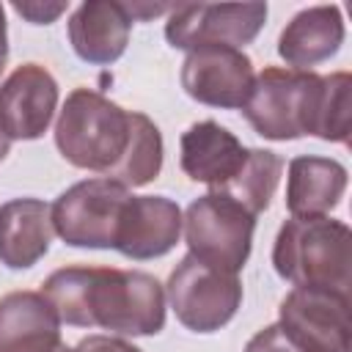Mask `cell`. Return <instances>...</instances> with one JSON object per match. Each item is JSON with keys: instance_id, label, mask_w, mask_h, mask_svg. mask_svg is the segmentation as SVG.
I'll list each match as a JSON object with an SVG mask.
<instances>
[{"instance_id": "cell-1", "label": "cell", "mask_w": 352, "mask_h": 352, "mask_svg": "<svg viewBox=\"0 0 352 352\" xmlns=\"http://www.w3.org/2000/svg\"><path fill=\"white\" fill-rule=\"evenodd\" d=\"M41 294L58 319L74 327H102L118 336H157L165 327V289L140 270L63 267L41 283Z\"/></svg>"}, {"instance_id": "cell-2", "label": "cell", "mask_w": 352, "mask_h": 352, "mask_svg": "<svg viewBox=\"0 0 352 352\" xmlns=\"http://www.w3.org/2000/svg\"><path fill=\"white\" fill-rule=\"evenodd\" d=\"M132 116L94 88H74L55 121V146L60 157L104 179L124 160L132 140Z\"/></svg>"}, {"instance_id": "cell-3", "label": "cell", "mask_w": 352, "mask_h": 352, "mask_svg": "<svg viewBox=\"0 0 352 352\" xmlns=\"http://www.w3.org/2000/svg\"><path fill=\"white\" fill-rule=\"evenodd\" d=\"M352 231L344 220L289 217L272 245L275 272L294 286L333 289L349 294Z\"/></svg>"}, {"instance_id": "cell-4", "label": "cell", "mask_w": 352, "mask_h": 352, "mask_svg": "<svg viewBox=\"0 0 352 352\" xmlns=\"http://www.w3.org/2000/svg\"><path fill=\"white\" fill-rule=\"evenodd\" d=\"M322 96V74L311 69L267 66L256 74L242 116L267 140H297L314 135Z\"/></svg>"}, {"instance_id": "cell-5", "label": "cell", "mask_w": 352, "mask_h": 352, "mask_svg": "<svg viewBox=\"0 0 352 352\" xmlns=\"http://www.w3.org/2000/svg\"><path fill=\"white\" fill-rule=\"evenodd\" d=\"M182 226L190 256L206 267L236 275L248 264L256 217L228 195L206 192L195 198L187 206Z\"/></svg>"}, {"instance_id": "cell-6", "label": "cell", "mask_w": 352, "mask_h": 352, "mask_svg": "<svg viewBox=\"0 0 352 352\" xmlns=\"http://www.w3.org/2000/svg\"><path fill=\"white\" fill-rule=\"evenodd\" d=\"M129 190L110 179H85L63 190L50 206L52 231L72 248L107 250L116 245L118 220Z\"/></svg>"}, {"instance_id": "cell-7", "label": "cell", "mask_w": 352, "mask_h": 352, "mask_svg": "<svg viewBox=\"0 0 352 352\" xmlns=\"http://www.w3.org/2000/svg\"><path fill=\"white\" fill-rule=\"evenodd\" d=\"M168 300L187 330L214 333L236 316L242 305V283L236 275L212 270L187 253L168 278Z\"/></svg>"}, {"instance_id": "cell-8", "label": "cell", "mask_w": 352, "mask_h": 352, "mask_svg": "<svg viewBox=\"0 0 352 352\" xmlns=\"http://www.w3.org/2000/svg\"><path fill=\"white\" fill-rule=\"evenodd\" d=\"M278 324L305 352H349V294L294 286L280 300Z\"/></svg>"}, {"instance_id": "cell-9", "label": "cell", "mask_w": 352, "mask_h": 352, "mask_svg": "<svg viewBox=\"0 0 352 352\" xmlns=\"http://www.w3.org/2000/svg\"><path fill=\"white\" fill-rule=\"evenodd\" d=\"M267 19V3H190L173 6L165 22V38L176 50L198 47H245L250 44Z\"/></svg>"}, {"instance_id": "cell-10", "label": "cell", "mask_w": 352, "mask_h": 352, "mask_svg": "<svg viewBox=\"0 0 352 352\" xmlns=\"http://www.w3.org/2000/svg\"><path fill=\"white\" fill-rule=\"evenodd\" d=\"M253 80V60L236 47H198L190 50L182 63L184 94L201 104L220 110L242 107L250 96Z\"/></svg>"}, {"instance_id": "cell-11", "label": "cell", "mask_w": 352, "mask_h": 352, "mask_svg": "<svg viewBox=\"0 0 352 352\" xmlns=\"http://www.w3.org/2000/svg\"><path fill=\"white\" fill-rule=\"evenodd\" d=\"M58 107V82L38 63L16 66L0 85V129L8 140H36Z\"/></svg>"}, {"instance_id": "cell-12", "label": "cell", "mask_w": 352, "mask_h": 352, "mask_svg": "<svg viewBox=\"0 0 352 352\" xmlns=\"http://www.w3.org/2000/svg\"><path fill=\"white\" fill-rule=\"evenodd\" d=\"M182 234V209L165 195H129L124 204L116 245L126 258L148 261L170 253Z\"/></svg>"}, {"instance_id": "cell-13", "label": "cell", "mask_w": 352, "mask_h": 352, "mask_svg": "<svg viewBox=\"0 0 352 352\" xmlns=\"http://www.w3.org/2000/svg\"><path fill=\"white\" fill-rule=\"evenodd\" d=\"M66 28L72 50L77 52L80 60L94 66H110L124 55L129 44L132 16L124 3L88 0L74 8Z\"/></svg>"}, {"instance_id": "cell-14", "label": "cell", "mask_w": 352, "mask_h": 352, "mask_svg": "<svg viewBox=\"0 0 352 352\" xmlns=\"http://www.w3.org/2000/svg\"><path fill=\"white\" fill-rule=\"evenodd\" d=\"M248 146L217 121H198L182 135V170L209 190L226 187L248 160Z\"/></svg>"}, {"instance_id": "cell-15", "label": "cell", "mask_w": 352, "mask_h": 352, "mask_svg": "<svg viewBox=\"0 0 352 352\" xmlns=\"http://www.w3.org/2000/svg\"><path fill=\"white\" fill-rule=\"evenodd\" d=\"M60 344V319L41 292L0 297V352H55Z\"/></svg>"}, {"instance_id": "cell-16", "label": "cell", "mask_w": 352, "mask_h": 352, "mask_svg": "<svg viewBox=\"0 0 352 352\" xmlns=\"http://www.w3.org/2000/svg\"><path fill=\"white\" fill-rule=\"evenodd\" d=\"M50 204L41 198H14L0 206V261L8 270L38 264L52 242Z\"/></svg>"}, {"instance_id": "cell-17", "label": "cell", "mask_w": 352, "mask_h": 352, "mask_svg": "<svg viewBox=\"0 0 352 352\" xmlns=\"http://www.w3.org/2000/svg\"><path fill=\"white\" fill-rule=\"evenodd\" d=\"M344 16L338 6H311L294 14L278 38V55L292 69H308L333 58L344 44Z\"/></svg>"}, {"instance_id": "cell-18", "label": "cell", "mask_w": 352, "mask_h": 352, "mask_svg": "<svg viewBox=\"0 0 352 352\" xmlns=\"http://www.w3.org/2000/svg\"><path fill=\"white\" fill-rule=\"evenodd\" d=\"M286 206L292 217H322L341 204L346 190V168L330 157L302 154L286 170Z\"/></svg>"}, {"instance_id": "cell-19", "label": "cell", "mask_w": 352, "mask_h": 352, "mask_svg": "<svg viewBox=\"0 0 352 352\" xmlns=\"http://www.w3.org/2000/svg\"><path fill=\"white\" fill-rule=\"evenodd\" d=\"M280 173H283V160L270 151V148H250L248 151V160L245 165L239 168V173L220 190H209V192H220V195H228L231 201H236L239 206H245L253 217H258L278 184H280Z\"/></svg>"}, {"instance_id": "cell-20", "label": "cell", "mask_w": 352, "mask_h": 352, "mask_svg": "<svg viewBox=\"0 0 352 352\" xmlns=\"http://www.w3.org/2000/svg\"><path fill=\"white\" fill-rule=\"evenodd\" d=\"M162 154H165V146H162L160 126L148 116L135 113L132 116V140H129V148H126L124 160L116 165V170L107 179L116 182V184H121V187H126V190L143 187V184H148L151 179L160 176V170H162Z\"/></svg>"}, {"instance_id": "cell-21", "label": "cell", "mask_w": 352, "mask_h": 352, "mask_svg": "<svg viewBox=\"0 0 352 352\" xmlns=\"http://www.w3.org/2000/svg\"><path fill=\"white\" fill-rule=\"evenodd\" d=\"M349 124H352V77L349 72L324 74L314 135L330 143H349Z\"/></svg>"}, {"instance_id": "cell-22", "label": "cell", "mask_w": 352, "mask_h": 352, "mask_svg": "<svg viewBox=\"0 0 352 352\" xmlns=\"http://www.w3.org/2000/svg\"><path fill=\"white\" fill-rule=\"evenodd\" d=\"M245 352H305V349L297 346V344L283 333V327L275 322V324L261 327V330L248 341Z\"/></svg>"}, {"instance_id": "cell-23", "label": "cell", "mask_w": 352, "mask_h": 352, "mask_svg": "<svg viewBox=\"0 0 352 352\" xmlns=\"http://www.w3.org/2000/svg\"><path fill=\"white\" fill-rule=\"evenodd\" d=\"M66 8H69V3H38V0H33V3H14V11L19 16H25L28 22H33V25H50Z\"/></svg>"}, {"instance_id": "cell-24", "label": "cell", "mask_w": 352, "mask_h": 352, "mask_svg": "<svg viewBox=\"0 0 352 352\" xmlns=\"http://www.w3.org/2000/svg\"><path fill=\"white\" fill-rule=\"evenodd\" d=\"M72 352H143L121 336H88Z\"/></svg>"}, {"instance_id": "cell-25", "label": "cell", "mask_w": 352, "mask_h": 352, "mask_svg": "<svg viewBox=\"0 0 352 352\" xmlns=\"http://www.w3.org/2000/svg\"><path fill=\"white\" fill-rule=\"evenodd\" d=\"M124 6H126V11H129L132 22H138V19H151V16H157V14L173 11V6H151V3H124Z\"/></svg>"}, {"instance_id": "cell-26", "label": "cell", "mask_w": 352, "mask_h": 352, "mask_svg": "<svg viewBox=\"0 0 352 352\" xmlns=\"http://www.w3.org/2000/svg\"><path fill=\"white\" fill-rule=\"evenodd\" d=\"M6 60H8V30H6V11L0 6V74L6 69Z\"/></svg>"}, {"instance_id": "cell-27", "label": "cell", "mask_w": 352, "mask_h": 352, "mask_svg": "<svg viewBox=\"0 0 352 352\" xmlns=\"http://www.w3.org/2000/svg\"><path fill=\"white\" fill-rule=\"evenodd\" d=\"M8 146H11V140L6 138V132L0 129V162L6 160V154H8Z\"/></svg>"}, {"instance_id": "cell-28", "label": "cell", "mask_w": 352, "mask_h": 352, "mask_svg": "<svg viewBox=\"0 0 352 352\" xmlns=\"http://www.w3.org/2000/svg\"><path fill=\"white\" fill-rule=\"evenodd\" d=\"M55 352H72V349H69V346H66V344H60V346H58V349H55Z\"/></svg>"}]
</instances>
